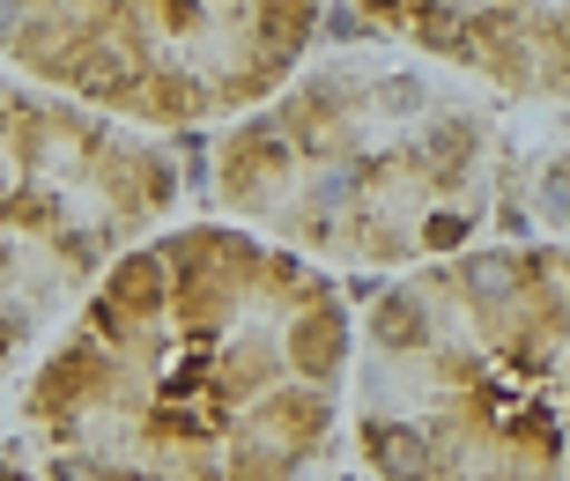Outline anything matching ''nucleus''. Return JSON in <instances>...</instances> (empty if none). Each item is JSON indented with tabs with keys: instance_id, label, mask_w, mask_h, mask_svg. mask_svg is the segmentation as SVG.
I'll list each match as a JSON object with an SVG mask.
<instances>
[{
	"instance_id": "obj_1",
	"label": "nucleus",
	"mask_w": 570,
	"mask_h": 481,
	"mask_svg": "<svg viewBox=\"0 0 570 481\" xmlns=\"http://www.w3.org/2000/svg\"><path fill=\"white\" fill-rule=\"evenodd\" d=\"M371 460H379L385 481H430V444L415 430H401V422H379L371 430Z\"/></svg>"
},
{
	"instance_id": "obj_2",
	"label": "nucleus",
	"mask_w": 570,
	"mask_h": 481,
	"mask_svg": "<svg viewBox=\"0 0 570 481\" xmlns=\"http://www.w3.org/2000/svg\"><path fill=\"white\" fill-rule=\"evenodd\" d=\"M511 282H519L511 259H474V267H466V289H482V296H511Z\"/></svg>"
},
{
	"instance_id": "obj_3",
	"label": "nucleus",
	"mask_w": 570,
	"mask_h": 481,
	"mask_svg": "<svg viewBox=\"0 0 570 481\" xmlns=\"http://www.w3.org/2000/svg\"><path fill=\"white\" fill-rule=\"evenodd\" d=\"M379 334L385 341H423V312H415V304H385V312H379Z\"/></svg>"
},
{
	"instance_id": "obj_4",
	"label": "nucleus",
	"mask_w": 570,
	"mask_h": 481,
	"mask_svg": "<svg viewBox=\"0 0 570 481\" xmlns=\"http://www.w3.org/2000/svg\"><path fill=\"white\" fill-rule=\"evenodd\" d=\"M8 22H16V0H0V30H8Z\"/></svg>"
}]
</instances>
